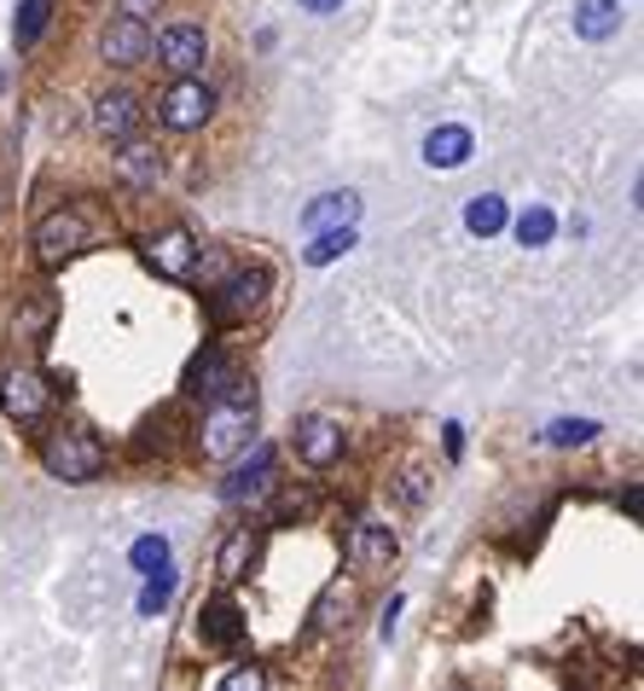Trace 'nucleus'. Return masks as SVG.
Returning <instances> with one entry per match:
<instances>
[{"label":"nucleus","mask_w":644,"mask_h":691,"mask_svg":"<svg viewBox=\"0 0 644 691\" xmlns=\"http://www.w3.org/2000/svg\"><path fill=\"white\" fill-rule=\"evenodd\" d=\"M198 639L210 651H239L244 645V610L227 599V593L210 599V604H203V617H198Z\"/></svg>","instance_id":"18"},{"label":"nucleus","mask_w":644,"mask_h":691,"mask_svg":"<svg viewBox=\"0 0 644 691\" xmlns=\"http://www.w3.org/2000/svg\"><path fill=\"white\" fill-rule=\"evenodd\" d=\"M99 59H105L111 70H134L151 59V23L145 18H111L105 30H99Z\"/></svg>","instance_id":"10"},{"label":"nucleus","mask_w":644,"mask_h":691,"mask_svg":"<svg viewBox=\"0 0 644 691\" xmlns=\"http://www.w3.org/2000/svg\"><path fill=\"white\" fill-rule=\"evenodd\" d=\"M343 558H349V570L354 575H390L395 570V558H401V541H395V529L390 523H378V518H354L343 529Z\"/></svg>","instance_id":"7"},{"label":"nucleus","mask_w":644,"mask_h":691,"mask_svg":"<svg viewBox=\"0 0 644 691\" xmlns=\"http://www.w3.org/2000/svg\"><path fill=\"white\" fill-rule=\"evenodd\" d=\"M140 122H145V106H140V93L134 88H105L93 99V134L99 140H134L140 134Z\"/></svg>","instance_id":"11"},{"label":"nucleus","mask_w":644,"mask_h":691,"mask_svg":"<svg viewBox=\"0 0 644 691\" xmlns=\"http://www.w3.org/2000/svg\"><path fill=\"white\" fill-rule=\"evenodd\" d=\"M291 448H296V459L308 471H331L349 453V430H343V419H331V413H302L296 430H291Z\"/></svg>","instance_id":"8"},{"label":"nucleus","mask_w":644,"mask_h":691,"mask_svg":"<svg viewBox=\"0 0 644 691\" xmlns=\"http://www.w3.org/2000/svg\"><path fill=\"white\" fill-rule=\"evenodd\" d=\"M598 442V419H552L546 424V448H586Z\"/></svg>","instance_id":"27"},{"label":"nucleus","mask_w":644,"mask_h":691,"mask_svg":"<svg viewBox=\"0 0 644 691\" xmlns=\"http://www.w3.org/2000/svg\"><path fill=\"white\" fill-rule=\"evenodd\" d=\"M41 471L53 482H70V489H82V482H99L111 465V448L93 437L88 424H41Z\"/></svg>","instance_id":"2"},{"label":"nucleus","mask_w":644,"mask_h":691,"mask_svg":"<svg viewBox=\"0 0 644 691\" xmlns=\"http://www.w3.org/2000/svg\"><path fill=\"white\" fill-rule=\"evenodd\" d=\"M255 558H262V529L239 523V529H227V541H221V552H215V575L233 587V581H244V575L255 570Z\"/></svg>","instance_id":"19"},{"label":"nucleus","mask_w":644,"mask_h":691,"mask_svg":"<svg viewBox=\"0 0 644 691\" xmlns=\"http://www.w3.org/2000/svg\"><path fill=\"white\" fill-rule=\"evenodd\" d=\"M233 378H239L233 349L210 343V349L192 354V367H187V378H180V390H187L192 401H215V395H227V383H233Z\"/></svg>","instance_id":"12"},{"label":"nucleus","mask_w":644,"mask_h":691,"mask_svg":"<svg viewBox=\"0 0 644 691\" xmlns=\"http://www.w3.org/2000/svg\"><path fill=\"white\" fill-rule=\"evenodd\" d=\"M360 221V192H320L314 203L302 210V227L308 233H325V227H354Z\"/></svg>","instance_id":"21"},{"label":"nucleus","mask_w":644,"mask_h":691,"mask_svg":"<svg viewBox=\"0 0 644 691\" xmlns=\"http://www.w3.org/2000/svg\"><path fill=\"white\" fill-rule=\"evenodd\" d=\"M158 122L169 134H198V128L215 122V88L203 76H174L158 99Z\"/></svg>","instance_id":"6"},{"label":"nucleus","mask_w":644,"mask_h":691,"mask_svg":"<svg viewBox=\"0 0 644 691\" xmlns=\"http://www.w3.org/2000/svg\"><path fill=\"white\" fill-rule=\"evenodd\" d=\"M471 151H476V134L465 122H442V128H430L424 146H419V158L430 169H465L471 163Z\"/></svg>","instance_id":"17"},{"label":"nucleus","mask_w":644,"mask_h":691,"mask_svg":"<svg viewBox=\"0 0 644 691\" xmlns=\"http://www.w3.org/2000/svg\"><path fill=\"white\" fill-rule=\"evenodd\" d=\"M442 448H447V459L465 453V424H442Z\"/></svg>","instance_id":"36"},{"label":"nucleus","mask_w":644,"mask_h":691,"mask_svg":"<svg viewBox=\"0 0 644 691\" xmlns=\"http://www.w3.org/2000/svg\"><path fill=\"white\" fill-rule=\"evenodd\" d=\"M53 326H59V297L53 291H30L18 302V314H12V343L18 349H41L47 338H53Z\"/></svg>","instance_id":"15"},{"label":"nucleus","mask_w":644,"mask_h":691,"mask_svg":"<svg viewBox=\"0 0 644 691\" xmlns=\"http://www.w3.org/2000/svg\"><path fill=\"white\" fill-rule=\"evenodd\" d=\"M128 564H134L140 575L163 570V564H169V541H163V534H140V541L128 547Z\"/></svg>","instance_id":"30"},{"label":"nucleus","mask_w":644,"mask_h":691,"mask_svg":"<svg viewBox=\"0 0 644 691\" xmlns=\"http://www.w3.org/2000/svg\"><path fill=\"white\" fill-rule=\"evenodd\" d=\"M360 244V233L354 227H325V233H314V244H302V262L308 268H331L338 256H349Z\"/></svg>","instance_id":"25"},{"label":"nucleus","mask_w":644,"mask_h":691,"mask_svg":"<svg viewBox=\"0 0 644 691\" xmlns=\"http://www.w3.org/2000/svg\"><path fill=\"white\" fill-rule=\"evenodd\" d=\"M158 7H163V0H117L122 18H145V23H151V12H158Z\"/></svg>","instance_id":"35"},{"label":"nucleus","mask_w":644,"mask_h":691,"mask_svg":"<svg viewBox=\"0 0 644 691\" xmlns=\"http://www.w3.org/2000/svg\"><path fill=\"white\" fill-rule=\"evenodd\" d=\"M174 587H180V575L163 564V570H151L145 575V593H140V617H163V604L174 599Z\"/></svg>","instance_id":"28"},{"label":"nucleus","mask_w":644,"mask_h":691,"mask_svg":"<svg viewBox=\"0 0 644 691\" xmlns=\"http://www.w3.org/2000/svg\"><path fill=\"white\" fill-rule=\"evenodd\" d=\"M354 610H360V581L354 575L325 581V593L314 599V610H308V633H343L354 622Z\"/></svg>","instance_id":"14"},{"label":"nucleus","mask_w":644,"mask_h":691,"mask_svg":"<svg viewBox=\"0 0 644 691\" xmlns=\"http://www.w3.org/2000/svg\"><path fill=\"white\" fill-rule=\"evenodd\" d=\"M390 489H395L401 505H424V500H430V471H424V465H401V471L390 477Z\"/></svg>","instance_id":"29"},{"label":"nucleus","mask_w":644,"mask_h":691,"mask_svg":"<svg viewBox=\"0 0 644 691\" xmlns=\"http://www.w3.org/2000/svg\"><path fill=\"white\" fill-rule=\"evenodd\" d=\"M401 604H406L401 593H395L390 604H383V622H378V639H383V645H390V639H395V622H401Z\"/></svg>","instance_id":"34"},{"label":"nucleus","mask_w":644,"mask_h":691,"mask_svg":"<svg viewBox=\"0 0 644 691\" xmlns=\"http://www.w3.org/2000/svg\"><path fill=\"white\" fill-rule=\"evenodd\" d=\"M215 691H268V669H262V662L250 657V662H239V669L227 674V680H221Z\"/></svg>","instance_id":"33"},{"label":"nucleus","mask_w":644,"mask_h":691,"mask_svg":"<svg viewBox=\"0 0 644 691\" xmlns=\"http://www.w3.org/2000/svg\"><path fill=\"white\" fill-rule=\"evenodd\" d=\"M192 262H198V239L187 227H163V233L145 239V268L163 273V279H192Z\"/></svg>","instance_id":"13"},{"label":"nucleus","mask_w":644,"mask_h":691,"mask_svg":"<svg viewBox=\"0 0 644 691\" xmlns=\"http://www.w3.org/2000/svg\"><path fill=\"white\" fill-rule=\"evenodd\" d=\"M227 273H233V256H227V250H203V244H198V262H192V279H198V286L210 291L215 279H227Z\"/></svg>","instance_id":"32"},{"label":"nucleus","mask_w":644,"mask_h":691,"mask_svg":"<svg viewBox=\"0 0 644 691\" xmlns=\"http://www.w3.org/2000/svg\"><path fill=\"white\" fill-rule=\"evenodd\" d=\"M47 23H53V0H18V18H12V47L18 53H30Z\"/></svg>","instance_id":"24"},{"label":"nucleus","mask_w":644,"mask_h":691,"mask_svg":"<svg viewBox=\"0 0 644 691\" xmlns=\"http://www.w3.org/2000/svg\"><path fill=\"white\" fill-rule=\"evenodd\" d=\"M511 233H517V244L523 250H546L552 244V233H557V216L546 210V203H529V210L511 221Z\"/></svg>","instance_id":"26"},{"label":"nucleus","mask_w":644,"mask_h":691,"mask_svg":"<svg viewBox=\"0 0 644 691\" xmlns=\"http://www.w3.org/2000/svg\"><path fill=\"white\" fill-rule=\"evenodd\" d=\"M273 489V448L262 442L250 459H239L233 465V477H221V500L227 505H244V500H255V494H268Z\"/></svg>","instance_id":"16"},{"label":"nucleus","mask_w":644,"mask_h":691,"mask_svg":"<svg viewBox=\"0 0 644 691\" xmlns=\"http://www.w3.org/2000/svg\"><path fill=\"white\" fill-rule=\"evenodd\" d=\"M192 442H198V453L203 459H239L250 442H255V378H233L227 383V395H215V401H203V413H198V424H192Z\"/></svg>","instance_id":"1"},{"label":"nucleus","mask_w":644,"mask_h":691,"mask_svg":"<svg viewBox=\"0 0 644 691\" xmlns=\"http://www.w3.org/2000/svg\"><path fill=\"white\" fill-rule=\"evenodd\" d=\"M622 30V0H581L575 7V36L581 41H610Z\"/></svg>","instance_id":"22"},{"label":"nucleus","mask_w":644,"mask_h":691,"mask_svg":"<svg viewBox=\"0 0 644 691\" xmlns=\"http://www.w3.org/2000/svg\"><path fill=\"white\" fill-rule=\"evenodd\" d=\"M453 691H471V685H453Z\"/></svg>","instance_id":"38"},{"label":"nucleus","mask_w":644,"mask_h":691,"mask_svg":"<svg viewBox=\"0 0 644 691\" xmlns=\"http://www.w3.org/2000/svg\"><path fill=\"white\" fill-rule=\"evenodd\" d=\"M151 53L169 76H203L210 64V30L203 23H163L158 36H151Z\"/></svg>","instance_id":"9"},{"label":"nucleus","mask_w":644,"mask_h":691,"mask_svg":"<svg viewBox=\"0 0 644 691\" xmlns=\"http://www.w3.org/2000/svg\"><path fill=\"white\" fill-rule=\"evenodd\" d=\"M302 12H314V18H331V12H343V0H296Z\"/></svg>","instance_id":"37"},{"label":"nucleus","mask_w":644,"mask_h":691,"mask_svg":"<svg viewBox=\"0 0 644 691\" xmlns=\"http://www.w3.org/2000/svg\"><path fill=\"white\" fill-rule=\"evenodd\" d=\"M268 297H273V273L268 268H233L227 279H215V286L203 291V314H210L215 331H239V326H250L268 309Z\"/></svg>","instance_id":"3"},{"label":"nucleus","mask_w":644,"mask_h":691,"mask_svg":"<svg viewBox=\"0 0 644 691\" xmlns=\"http://www.w3.org/2000/svg\"><path fill=\"white\" fill-rule=\"evenodd\" d=\"M53 407H59V383L36 361H12L0 372V413H7L18 430H41L53 419Z\"/></svg>","instance_id":"4"},{"label":"nucleus","mask_w":644,"mask_h":691,"mask_svg":"<svg viewBox=\"0 0 644 691\" xmlns=\"http://www.w3.org/2000/svg\"><path fill=\"white\" fill-rule=\"evenodd\" d=\"M36 262L41 268H64V262H76L82 250H93L99 244V221L82 210V203H59V210H47L41 221H36Z\"/></svg>","instance_id":"5"},{"label":"nucleus","mask_w":644,"mask_h":691,"mask_svg":"<svg viewBox=\"0 0 644 691\" xmlns=\"http://www.w3.org/2000/svg\"><path fill=\"white\" fill-rule=\"evenodd\" d=\"M465 227H471L476 239H494V233H505V227H511L505 198H500V192H476V198L465 203Z\"/></svg>","instance_id":"23"},{"label":"nucleus","mask_w":644,"mask_h":691,"mask_svg":"<svg viewBox=\"0 0 644 691\" xmlns=\"http://www.w3.org/2000/svg\"><path fill=\"white\" fill-rule=\"evenodd\" d=\"M273 523H302V518H314V494L308 489H279L273 511H268Z\"/></svg>","instance_id":"31"},{"label":"nucleus","mask_w":644,"mask_h":691,"mask_svg":"<svg viewBox=\"0 0 644 691\" xmlns=\"http://www.w3.org/2000/svg\"><path fill=\"white\" fill-rule=\"evenodd\" d=\"M117 181L122 187H134V192H151L163 181V151L151 146V140H122V151H117Z\"/></svg>","instance_id":"20"}]
</instances>
